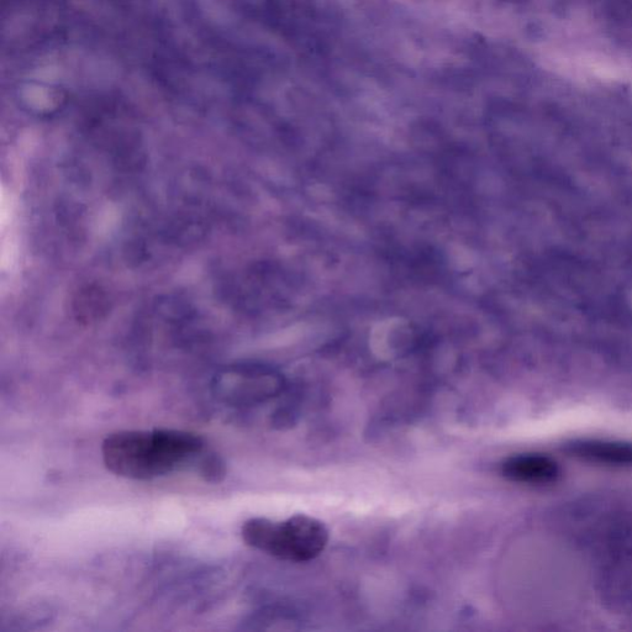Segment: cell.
I'll use <instances>...</instances> for the list:
<instances>
[{"mask_svg":"<svg viewBox=\"0 0 632 632\" xmlns=\"http://www.w3.org/2000/svg\"><path fill=\"white\" fill-rule=\"evenodd\" d=\"M205 442L191 431L123 430L105 437L100 447L109 472L130 481H152L197 463ZM198 465V463H197Z\"/></svg>","mask_w":632,"mask_h":632,"instance_id":"1","label":"cell"},{"mask_svg":"<svg viewBox=\"0 0 632 632\" xmlns=\"http://www.w3.org/2000/svg\"><path fill=\"white\" fill-rule=\"evenodd\" d=\"M247 546L287 562H309L328 546L329 530L313 516L297 514L283 521L251 518L241 526Z\"/></svg>","mask_w":632,"mask_h":632,"instance_id":"2","label":"cell"},{"mask_svg":"<svg viewBox=\"0 0 632 632\" xmlns=\"http://www.w3.org/2000/svg\"><path fill=\"white\" fill-rule=\"evenodd\" d=\"M214 394L226 407L249 408L273 393L266 377L245 367H229L214 381Z\"/></svg>","mask_w":632,"mask_h":632,"instance_id":"3","label":"cell"},{"mask_svg":"<svg viewBox=\"0 0 632 632\" xmlns=\"http://www.w3.org/2000/svg\"><path fill=\"white\" fill-rule=\"evenodd\" d=\"M500 470L509 481L533 487L551 486L562 476L560 463L536 452L508 457Z\"/></svg>","mask_w":632,"mask_h":632,"instance_id":"4","label":"cell"},{"mask_svg":"<svg viewBox=\"0 0 632 632\" xmlns=\"http://www.w3.org/2000/svg\"><path fill=\"white\" fill-rule=\"evenodd\" d=\"M565 452L589 465L631 468L632 442L607 439H577L567 442Z\"/></svg>","mask_w":632,"mask_h":632,"instance_id":"5","label":"cell"}]
</instances>
